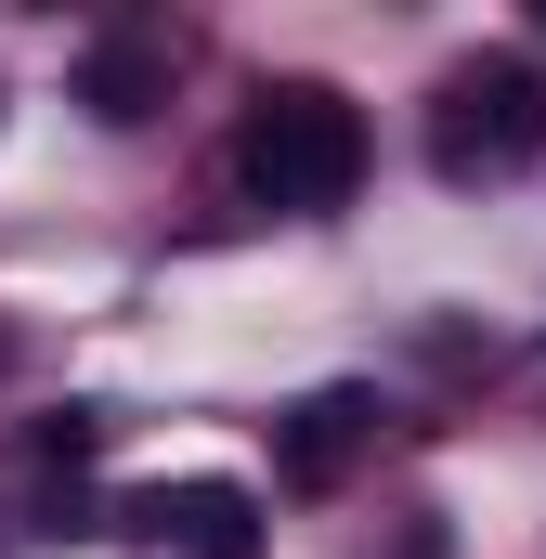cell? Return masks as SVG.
<instances>
[{"label": "cell", "mask_w": 546, "mask_h": 559, "mask_svg": "<svg viewBox=\"0 0 546 559\" xmlns=\"http://www.w3.org/2000/svg\"><path fill=\"white\" fill-rule=\"evenodd\" d=\"M365 182V105L339 79H261L235 118V195L273 222H325Z\"/></svg>", "instance_id": "cell-1"}, {"label": "cell", "mask_w": 546, "mask_h": 559, "mask_svg": "<svg viewBox=\"0 0 546 559\" xmlns=\"http://www.w3.org/2000/svg\"><path fill=\"white\" fill-rule=\"evenodd\" d=\"M546 143V66L534 52H468L429 79V169L442 182H508Z\"/></svg>", "instance_id": "cell-2"}, {"label": "cell", "mask_w": 546, "mask_h": 559, "mask_svg": "<svg viewBox=\"0 0 546 559\" xmlns=\"http://www.w3.org/2000/svg\"><path fill=\"white\" fill-rule=\"evenodd\" d=\"M118 534H143V547L169 559H261V495L248 481H143L131 508H118Z\"/></svg>", "instance_id": "cell-3"}, {"label": "cell", "mask_w": 546, "mask_h": 559, "mask_svg": "<svg viewBox=\"0 0 546 559\" xmlns=\"http://www.w3.org/2000/svg\"><path fill=\"white\" fill-rule=\"evenodd\" d=\"M365 442H378V391H299L273 417V481L286 495H339L365 468Z\"/></svg>", "instance_id": "cell-4"}, {"label": "cell", "mask_w": 546, "mask_h": 559, "mask_svg": "<svg viewBox=\"0 0 546 559\" xmlns=\"http://www.w3.org/2000/svg\"><path fill=\"white\" fill-rule=\"evenodd\" d=\"M169 66H182V52H169L156 26H118V39H92V66H79V105H92L105 131H143V118L169 105Z\"/></svg>", "instance_id": "cell-5"}, {"label": "cell", "mask_w": 546, "mask_h": 559, "mask_svg": "<svg viewBox=\"0 0 546 559\" xmlns=\"http://www.w3.org/2000/svg\"><path fill=\"white\" fill-rule=\"evenodd\" d=\"M26 455H39V468H92V455H105V417H92V404H66V417L26 429Z\"/></svg>", "instance_id": "cell-6"}]
</instances>
